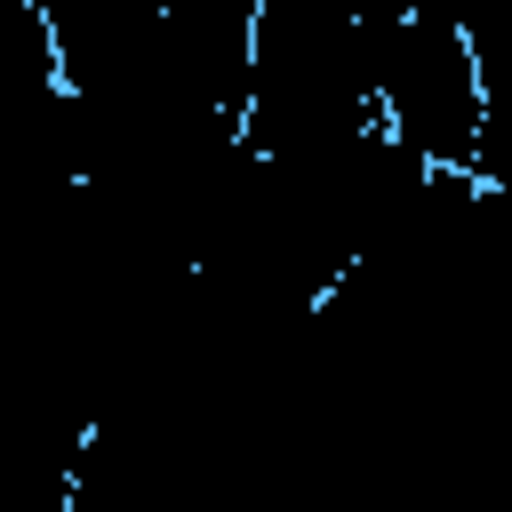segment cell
Segmentation results:
<instances>
[{"label":"cell","mask_w":512,"mask_h":512,"mask_svg":"<svg viewBox=\"0 0 512 512\" xmlns=\"http://www.w3.org/2000/svg\"><path fill=\"white\" fill-rule=\"evenodd\" d=\"M368 96H376V128L416 152L424 168H464L480 160V64L472 40L440 16H400L376 8L368 16Z\"/></svg>","instance_id":"cell-1"}]
</instances>
